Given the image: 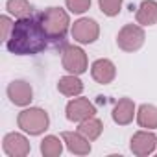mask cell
Instances as JSON below:
<instances>
[{
	"label": "cell",
	"instance_id": "1",
	"mask_svg": "<svg viewBox=\"0 0 157 157\" xmlns=\"http://www.w3.org/2000/svg\"><path fill=\"white\" fill-rule=\"evenodd\" d=\"M48 44V35L37 17L17 19L10 39L6 41V48L15 56H35L41 54Z\"/></svg>",
	"mask_w": 157,
	"mask_h": 157
},
{
	"label": "cell",
	"instance_id": "2",
	"mask_svg": "<svg viewBox=\"0 0 157 157\" xmlns=\"http://www.w3.org/2000/svg\"><path fill=\"white\" fill-rule=\"evenodd\" d=\"M39 21H41L48 39H52V41L65 39V35H67V32L70 28L68 13L63 8H57V6H52V8H46L44 11H41Z\"/></svg>",
	"mask_w": 157,
	"mask_h": 157
},
{
	"label": "cell",
	"instance_id": "3",
	"mask_svg": "<svg viewBox=\"0 0 157 157\" xmlns=\"http://www.w3.org/2000/svg\"><path fill=\"white\" fill-rule=\"evenodd\" d=\"M17 126H19L24 133L35 137V135H41V133H44V131L48 129V126H50V117H48V113H46L44 109H41V107H26V109H22V111L19 113V117H17Z\"/></svg>",
	"mask_w": 157,
	"mask_h": 157
},
{
	"label": "cell",
	"instance_id": "4",
	"mask_svg": "<svg viewBox=\"0 0 157 157\" xmlns=\"http://www.w3.org/2000/svg\"><path fill=\"white\" fill-rule=\"evenodd\" d=\"M61 65L68 74L82 76L89 68V59L83 48L76 46V44H67L61 52Z\"/></svg>",
	"mask_w": 157,
	"mask_h": 157
},
{
	"label": "cell",
	"instance_id": "5",
	"mask_svg": "<svg viewBox=\"0 0 157 157\" xmlns=\"http://www.w3.org/2000/svg\"><path fill=\"white\" fill-rule=\"evenodd\" d=\"M144 41H146V33H144V26H140V24H126L120 28V32L117 35V44L124 52L140 50Z\"/></svg>",
	"mask_w": 157,
	"mask_h": 157
},
{
	"label": "cell",
	"instance_id": "6",
	"mask_svg": "<svg viewBox=\"0 0 157 157\" xmlns=\"http://www.w3.org/2000/svg\"><path fill=\"white\" fill-rule=\"evenodd\" d=\"M70 35L80 44H93L100 37V24L94 19L82 17L70 26Z\"/></svg>",
	"mask_w": 157,
	"mask_h": 157
},
{
	"label": "cell",
	"instance_id": "7",
	"mask_svg": "<svg viewBox=\"0 0 157 157\" xmlns=\"http://www.w3.org/2000/svg\"><path fill=\"white\" fill-rule=\"evenodd\" d=\"M94 115H96V107H94L93 102H89V98H78V96H74L67 104V107H65L67 120L78 122V124L87 120V118H91V117H94Z\"/></svg>",
	"mask_w": 157,
	"mask_h": 157
},
{
	"label": "cell",
	"instance_id": "8",
	"mask_svg": "<svg viewBox=\"0 0 157 157\" xmlns=\"http://www.w3.org/2000/svg\"><path fill=\"white\" fill-rule=\"evenodd\" d=\"M157 148V137L153 133V129H140L131 137L129 142V150L133 155L137 157H146L151 155Z\"/></svg>",
	"mask_w": 157,
	"mask_h": 157
},
{
	"label": "cell",
	"instance_id": "9",
	"mask_svg": "<svg viewBox=\"0 0 157 157\" xmlns=\"http://www.w3.org/2000/svg\"><path fill=\"white\" fill-rule=\"evenodd\" d=\"M6 93H8L10 102L17 107H28L33 100V89L26 80H13L8 85Z\"/></svg>",
	"mask_w": 157,
	"mask_h": 157
},
{
	"label": "cell",
	"instance_id": "10",
	"mask_svg": "<svg viewBox=\"0 0 157 157\" xmlns=\"http://www.w3.org/2000/svg\"><path fill=\"white\" fill-rule=\"evenodd\" d=\"M2 150L8 157H26L30 153L32 146H30L26 135L11 131L2 139Z\"/></svg>",
	"mask_w": 157,
	"mask_h": 157
},
{
	"label": "cell",
	"instance_id": "11",
	"mask_svg": "<svg viewBox=\"0 0 157 157\" xmlns=\"http://www.w3.org/2000/svg\"><path fill=\"white\" fill-rule=\"evenodd\" d=\"M91 76L93 80L100 85H109L115 78H117V67L111 59L100 57L91 65Z\"/></svg>",
	"mask_w": 157,
	"mask_h": 157
},
{
	"label": "cell",
	"instance_id": "12",
	"mask_svg": "<svg viewBox=\"0 0 157 157\" xmlns=\"http://www.w3.org/2000/svg\"><path fill=\"white\" fill-rule=\"evenodd\" d=\"M61 139L67 146V150L74 155H89L91 153V140L83 137L80 131H63Z\"/></svg>",
	"mask_w": 157,
	"mask_h": 157
},
{
	"label": "cell",
	"instance_id": "13",
	"mask_svg": "<svg viewBox=\"0 0 157 157\" xmlns=\"http://www.w3.org/2000/svg\"><path fill=\"white\" fill-rule=\"evenodd\" d=\"M113 122L118 124V126H128L133 122V118L137 117V107H135V102L131 98H120L115 107H113Z\"/></svg>",
	"mask_w": 157,
	"mask_h": 157
},
{
	"label": "cell",
	"instance_id": "14",
	"mask_svg": "<svg viewBox=\"0 0 157 157\" xmlns=\"http://www.w3.org/2000/svg\"><path fill=\"white\" fill-rule=\"evenodd\" d=\"M135 21L140 26H153L157 24V0H142L137 8Z\"/></svg>",
	"mask_w": 157,
	"mask_h": 157
},
{
	"label": "cell",
	"instance_id": "15",
	"mask_svg": "<svg viewBox=\"0 0 157 157\" xmlns=\"http://www.w3.org/2000/svg\"><path fill=\"white\" fill-rule=\"evenodd\" d=\"M57 91H59L63 96H68V98L80 96V94L83 93V82H82L76 74H67V76L59 78V82H57Z\"/></svg>",
	"mask_w": 157,
	"mask_h": 157
},
{
	"label": "cell",
	"instance_id": "16",
	"mask_svg": "<svg viewBox=\"0 0 157 157\" xmlns=\"http://www.w3.org/2000/svg\"><path fill=\"white\" fill-rule=\"evenodd\" d=\"M137 124L142 129H157V107L151 104H142L137 109Z\"/></svg>",
	"mask_w": 157,
	"mask_h": 157
},
{
	"label": "cell",
	"instance_id": "17",
	"mask_svg": "<svg viewBox=\"0 0 157 157\" xmlns=\"http://www.w3.org/2000/svg\"><path fill=\"white\" fill-rule=\"evenodd\" d=\"M78 131H80L83 137H87V139L93 142V140L100 139V135H102V131H104V124H102L100 118L91 117V118L80 122V126H78Z\"/></svg>",
	"mask_w": 157,
	"mask_h": 157
},
{
	"label": "cell",
	"instance_id": "18",
	"mask_svg": "<svg viewBox=\"0 0 157 157\" xmlns=\"http://www.w3.org/2000/svg\"><path fill=\"white\" fill-rule=\"evenodd\" d=\"M63 139L56 137V135H46L41 140V153L44 157H59L63 153Z\"/></svg>",
	"mask_w": 157,
	"mask_h": 157
},
{
	"label": "cell",
	"instance_id": "19",
	"mask_svg": "<svg viewBox=\"0 0 157 157\" xmlns=\"http://www.w3.org/2000/svg\"><path fill=\"white\" fill-rule=\"evenodd\" d=\"M6 10L15 19H24V17L32 15V4H30V0H8V2H6Z\"/></svg>",
	"mask_w": 157,
	"mask_h": 157
},
{
	"label": "cell",
	"instance_id": "20",
	"mask_svg": "<svg viewBox=\"0 0 157 157\" xmlns=\"http://www.w3.org/2000/svg\"><path fill=\"white\" fill-rule=\"evenodd\" d=\"M122 2L124 0H98V6L105 17H117L122 10Z\"/></svg>",
	"mask_w": 157,
	"mask_h": 157
},
{
	"label": "cell",
	"instance_id": "21",
	"mask_svg": "<svg viewBox=\"0 0 157 157\" xmlns=\"http://www.w3.org/2000/svg\"><path fill=\"white\" fill-rule=\"evenodd\" d=\"M65 6L74 15H83L91 10V0H65Z\"/></svg>",
	"mask_w": 157,
	"mask_h": 157
},
{
	"label": "cell",
	"instance_id": "22",
	"mask_svg": "<svg viewBox=\"0 0 157 157\" xmlns=\"http://www.w3.org/2000/svg\"><path fill=\"white\" fill-rule=\"evenodd\" d=\"M0 24H2V39H4V43H6V41L10 39L11 32H13L15 22L11 21V17H10V15H2V17H0Z\"/></svg>",
	"mask_w": 157,
	"mask_h": 157
}]
</instances>
